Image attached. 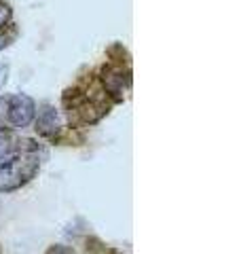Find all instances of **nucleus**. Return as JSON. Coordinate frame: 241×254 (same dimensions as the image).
I'll return each instance as SVG.
<instances>
[{"label":"nucleus","instance_id":"nucleus-1","mask_svg":"<svg viewBox=\"0 0 241 254\" xmlns=\"http://www.w3.org/2000/svg\"><path fill=\"white\" fill-rule=\"evenodd\" d=\"M40 146L34 140H11L0 153V193H13L36 178L40 170Z\"/></svg>","mask_w":241,"mask_h":254},{"label":"nucleus","instance_id":"nucleus-3","mask_svg":"<svg viewBox=\"0 0 241 254\" xmlns=\"http://www.w3.org/2000/svg\"><path fill=\"white\" fill-rule=\"evenodd\" d=\"M36 115V102L26 93H9L0 98V123L6 129L30 127Z\"/></svg>","mask_w":241,"mask_h":254},{"label":"nucleus","instance_id":"nucleus-6","mask_svg":"<svg viewBox=\"0 0 241 254\" xmlns=\"http://www.w3.org/2000/svg\"><path fill=\"white\" fill-rule=\"evenodd\" d=\"M85 252L87 254H117L115 250L106 248L100 240H95V237H89V240L85 242Z\"/></svg>","mask_w":241,"mask_h":254},{"label":"nucleus","instance_id":"nucleus-11","mask_svg":"<svg viewBox=\"0 0 241 254\" xmlns=\"http://www.w3.org/2000/svg\"><path fill=\"white\" fill-rule=\"evenodd\" d=\"M9 70H11L9 62H0V89H2L6 85V81H9Z\"/></svg>","mask_w":241,"mask_h":254},{"label":"nucleus","instance_id":"nucleus-4","mask_svg":"<svg viewBox=\"0 0 241 254\" xmlns=\"http://www.w3.org/2000/svg\"><path fill=\"white\" fill-rule=\"evenodd\" d=\"M98 81L112 102H120L123 100V93L131 89V72L123 66H117V64L104 66L100 70Z\"/></svg>","mask_w":241,"mask_h":254},{"label":"nucleus","instance_id":"nucleus-10","mask_svg":"<svg viewBox=\"0 0 241 254\" xmlns=\"http://www.w3.org/2000/svg\"><path fill=\"white\" fill-rule=\"evenodd\" d=\"M45 254H76L70 246H61V244H55V246H49V250Z\"/></svg>","mask_w":241,"mask_h":254},{"label":"nucleus","instance_id":"nucleus-8","mask_svg":"<svg viewBox=\"0 0 241 254\" xmlns=\"http://www.w3.org/2000/svg\"><path fill=\"white\" fill-rule=\"evenodd\" d=\"M15 36H17V30H15V26H9L4 32H0V51L6 49V47L11 45V41H13Z\"/></svg>","mask_w":241,"mask_h":254},{"label":"nucleus","instance_id":"nucleus-5","mask_svg":"<svg viewBox=\"0 0 241 254\" xmlns=\"http://www.w3.org/2000/svg\"><path fill=\"white\" fill-rule=\"evenodd\" d=\"M32 123H34V129L38 136L49 140V142L60 140L63 133V115L51 104L36 108V115H34V121Z\"/></svg>","mask_w":241,"mask_h":254},{"label":"nucleus","instance_id":"nucleus-7","mask_svg":"<svg viewBox=\"0 0 241 254\" xmlns=\"http://www.w3.org/2000/svg\"><path fill=\"white\" fill-rule=\"evenodd\" d=\"M11 19H13V11H11V6L2 2L0 0V32H4L6 28L11 26Z\"/></svg>","mask_w":241,"mask_h":254},{"label":"nucleus","instance_id":"nucleus-2","mask_svg":"<svg viewBox=\"0 0 241 254\" xmlns=\"http://www.w3.org/2000/svg\"><path fill=\"white\" fill-rule=\"evenodd\" d=\"M63 108L68 110V119L74 125H93L110 113L112 100L102 89L100 81H95L91 89L87 87H72L63 91Z\"/></svg>","mask_w":241,"mask_h":254},{"label":"nucleus","instance_id":"nucleus-9","mask_svg":"<svg viewBox=\"0 0 241 254\" xmlns=\"http://www.w3.org/2000/svg\"><path fill=\"white\" fill-rule=\"evenodd\" d=\"M11 140H13V138L9 136V129H6V127L0 123V153H4L6 146L11 144Z\"/></svg>","mask_w":241,"mask_h":254},{"label":"nucleus","instance_id":"nucleus-12","mask_svg":"<svg viewBox=\"0 0 241 254\" xmlns=\"http://www.w3.org/2000/svg\"><path fill=\"white\" fill-rule=\"evenodd\" d=\"M0 254H2V250H0Z\"/></svg>","mask_w":241,"mask_h":254}]
</instances>
